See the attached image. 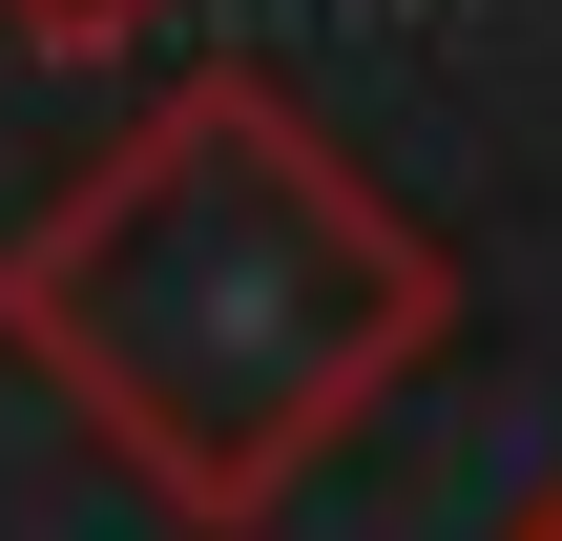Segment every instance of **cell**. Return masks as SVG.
<instances>
[{"instance_id": "obj_2", "label": "cell", "mask_w": 562, "mask_h": 541, "mask_svg": "<svg viewBox=\"0 0 562 541\" xmlns=\"http://www.w3.org/2000/svg\"><path fill=\"white\" fill-rule=\"evenodd\" d=\"M167 0H0V42H42V63H104V42H146Z\"/></svg>"}, {"instance_id": "obj_3", "label": "cell", "mask_w": 562, "mask_h": 541, "mask_svg": "<svg viewBox=\"0 0 562 541\" xmlns=\"http://www.w3.org/2000/svg\"><path fill=\"white\" fill-rule=\"evenodd\" d=\"M521 541H562V480H542V521H521Z\"/></svg>"}, {"instance_id": "obj_1", "label": "cell", "mask_w": 562, "mask_h": 541, "mask_svg": "<svg viewBox=\"0 0 562 541\" xmlns=\"http://www.w3.org/2000/svg\"><path fill=\"white\" fill-rule=\"evenodd\" d=\"M459 271L438 229L250 63H188L21 250H0V354L167 500V521H271L417 354Z\"/></svg>"}]
</instances>
